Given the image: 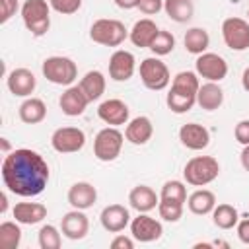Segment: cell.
<instances>
[{
    "label": "cell",
    "instance_id": "cell-47",
    "mask_svg": "<svg viewBox=\"0 0 249 249\" xmlns=\"http://www.w3.org/2000/svg\"><path fill=\"white\" fill-rule=\"evenodd\" d=\"M0 140H2V150H4V152H8V148H10L8 140H6V138H0Z\"/></svg>",
    "mask_w": 249,
    "mask_h": 249
},
{
    "label": "cell",
    "instance_id": "cell-10",
    "mask_svg": "<svg viewBox=\"0 0 249 249\" xmlns=\"http://www.w3.org/2000/svg\"><path fill=\"white\" fill-rule=\"evenodd\" d=\"M195 72L206 82H222L228 76V62L218 53H202L195 60Z\"/></svg>",
    "mask_w": 249,
    "mask_h": 249
},
{
    "label": "cell",
    "instance_id": "cell-11",
    "mask_svg": "<svg viewBox=\"0 0 249 249\" xmlns=\"http://www.w3.org/2000/svg\"><path fill=\"white\" fill-rule=\"evenodd\" d=\"M51 146L58 154H74L86 146V132L78 126H60L51 136Z\"/></svg>",
    "mask_w": 249,
    "mask_h": 249
},
{
    "label": "cell",
    "instance_id": "cell-20",
    "mask_svg": "<svg viewBox=\"0 0 249 249\" xmlns=\"http://www.w3.org/2000/svg\"><path fill=\"white\" fill-rule=\"evenodd\" d=\"M66 198H68V204H70L72 208L88 210V208H91V206L95 204V200H97V189H95L91 183H88V181H78V183H74V185L68 189Z\"/></svg>",
    "mask_w": 249,
    "mask_h": 249
},
{
    "label": "cell",
    "instance_id": "cell-18",
    "mask_svg": "<svg viewBox=\"0 0 249 249\" xmlns=\"http://www.w3.org/2000/svg\"><path fill=\"white\" fill-rule=\"evenodd\" d=\"M89 99L86 97L80 86H68L58 97V107L66 117H80L86 111Z\"/></svg>",
    "mask_w": 249,
    "mask_h": 249
},
{
    "label": "cell",
    "instance_id": "cell-34",
    "mask_svg": "<svg viewBox=\"0 0 249 249\" xmlns=\"http://www.w3.org/2000/svg\"><path fill=\"white\" fill-rule=\"evenodd\" d=\"M160 198H165V200H173V202H181V204H185V202H187V187H185V183H183V181H177V179L165 181V183L161 185Z\"/></svg>",
    "mask_w": 249,
    "mask_h": 249
},
{
    "label": "cell",
    "instance_id": "cell-4",
    "mask_svg": "<svg viewBox=\"0 0 249 249\" xmlns=\"http://www.w3.org/2000/svg\"><path fill=\"white\" fill-rule=\"evenodd\" d=\"M220 175V163L212 156H195L183 167V177L193 187H204Z\"/></svg>",
    "mask_w": 249,
    "mask_h": 249
},
{
    "label": "cell",
    "instance_id": "cell-21",
    "mask_svg": "<svg viewBox=\"0 0 249 249\" xmlns=\"http://www.w3.org/2000/svg\"><path fill=\"white\" fill-rule=\"evenodd\" d=\"M152 134H154V124L146 115L134 117V119H130L126 123L124 138L134 146H144L152 138Z\"/></svg>",
    "mask_w": 249,
    "mask_h": 249
},
{
    "label": "cell",
    "instance_id": "cell-25",
    "mask_svg": "<svg viewBox=\"0 0 249 249\" xmlns=\"http://www.w3.org/2000/svg\"><path fill=\"white\" fill-rule=\"evenodd\" d=\"M224 103V89L218 86V82H206L200 84L196 93V105L204 111H216Z\"/></svg>",
    "mask_w": 249,
    "mask_h": 249
},
{
    "label": "cell",
    "instance_id": "cell-43",
    "mask_svg": "<svg viewBox=\"0 0 249 249\" xmlns=\"http://www.w3.org/2000/svg\"><path fill=\"white\" fill-rule=\"evenodd\" d=\"M138 2H140V0H115V4H117L121 10H132V8H138Z\"/></svg>",
    "mask_w": 249,
    "mask_h": 249
},
{
    "label": "cell",
    "instance_id": "cell-17",
    "mask_svg": "<svg viewBox=\"0 0 249 249\" xmlns=\"http://www.w3.org/2000/svg\"><path fill=\"white\" fill-rule=\"evenodd\" d=\"M99 222L105 231L109 233H121L126 226H130V214L128 208L123 204H109L101 210Z\"/></svg>",
    "mask_w": 249,
    "mask_h": 249
},
{
    "label": "cell",
    "instance_id": "cell-29",
    "mask_svg": "<svg viewBox=\"0 0 249 249\" xmlns=\"http://www.w3.org/2000/svg\"><path fill=\"white\" fill-rule=\"evenodd\" d=\"M183 45H185V51L198 56L202 53H206V49L210 47V35L204 27H191L187 29L185 37H183Z\"/></svg>",
    "mask_w": 249,
    "mask_h": 249
},
{
    "label": "cell",
    "instance_id": "cell-40",
    "mask_svg": "<svg viewBox=\"0 0 249 249\" xmlns=\"http://www.w3.org/2000/svg\"><path fill=\"white\" fill-rule=\"evenodd\" d=\"M233 136H235V140H237L241 146H247V144H249V119H243V121H239V123L235 124Z\"/></svg>",
    "mask_w": 249,
    "mask_h": 249
},
{
    "label": "cell",
    "instance_id": "cell-28",
    "mask_svg": "<svg viewBox=\"0 0 249 249\" xmlns=\"http://www.w3.org/2000/svg\"><path fill=\"white\" fill-rule=\"evenodd\" d=\"M78 86L82 88V91L86 93V97H88L89 103H91V101H97V99L105 93L107 82H105L103 72H99V70H89V72H86V74L82 76V80H80Z\"/></svg>",
    "mask_w": 249,
    "mask_h": 249
},
{
    "label": "cell",
    "instance_id": "cell-16",
    "mask_svg": "<svg viewBox=\"0 0 249 249\" xmlns=\"http://www.w3.org/2000/svg\"><path fill=\"white\" fill-rule=\"evenodd\" d=\"M97 117L105 124H109V126H121V124H126L128 123L130 109L121 99H105L97 107Z\"/></svg>",
    "mask_w": 249,
    "mask_h": 249
},
{
    "label": "cell",
    "instance_id": "cell-33",
    "mask_svg": "<svg viewBox=\"0 0 249 249\" xmlns=\"http://www.w3.org/2000/svg\"><path fill=\"white\" fill-rule=\"evenodd\" d=\"M60 233H62V231H58V228L53 226V224L41 226V230H39V233H37L39 247H41V249H60V245H62Z\"/></svg>",
    "mask_w": 249,
    "mask_h": 249
},
{
    "label": "cell",
    "instance_id": "cell-46",
    "mask_svg": "<svg viewBox=\"0 0 249 249\" xmlns=\"http://www.w3.org/2000/svg\"><path fill=\"white\" fill-rule=\"evenodd\" d=\"M8 210V196H6V193H2L0 195V212L4 214Z\"/></svg>",
    "mask_w": 249,
    "mask_h": 249
},
{
    "label": "cell",
    "instance_id": "cell-6",
    "mask_svg": "<svg viewBox=\"0 0 249 249\" xmlns=\"http://www.w3.org/2000/svg\"><path fill=\"white\" fill-rule=\"evenodd\" d=\"M41 72L43 76L54 84V86H72L74 80L78 78V66L72 58L68 56H60V54H54V56H49L43 60L41 64Z\"/></svg>",
    "mask_w": 249,
    "mask_h": 249
},
{
    "label": "cell",
    "instance_id": "cell-7",
    "mask_svg": "<svg viewBox=\"0 0 249 249\" xmlns=\"http://www.w3.org/2000/svg\"><path fill=\"white\" fill-rule=\"evenodd\" d=\"M123 142H124V134L117 126H105L93 138V156L99 161H113L119 158L123 150Z\"/></svg>",
    "mask_w": 249,
    "mask_h": 249
},
{
    "label": "cell",
    "instance_id": "cell-45",
    "mask_svg": "<svg viewBox=\"0 0 249 249\" xmlns=\"http://www.w3.org/2000/svg\"><path fill=\"white\" fill-rule=\"evenodd\" d=\"M241 86H243V89L245 91H249V66L243 70V74H241Z\"/></svg>",
    "mask_w": 249,
    "mask_h": 249
},
{
    "label": "cell",
    "instance_id": "cell-26",
    "mask_svg": "<svg viewBox=\"0 0 249 249\" xmlns=\"http://www.w3.org/2000/svg\"><path fill=\"white\" fill-rule=\"evenodd\" d=\"M19 121L25 124H39L47 117V105L39 97H27L18 109Z\"/></svg>",
    "mask_w": 249,
    "mask_h": 249
},
{
    "label": "cell",
    "instance_id": "cell-22",
    "mask_svg": "<svg viewBox=\"0 0 249 249\" xmlns=\"http://www.w3.org/2000/svg\"><path fill=\"white\" fill-rule=\"evenodd\" d=\"M160 27L156 25V21H152L150 18H142L138 21H134L132 29L128 31V39L134 47H140V49H150L152 41L156 39Z\"/></svg>",
    "mask_w": 249,
    "mask_h": 249
},
{
    "label": "cell",
    "instance_id": "cell-36",
    "mask_svg": "<svg viewBox=\"0 0 249 249\" xmlns=\"http://www.w3.org/2000/svg\"><path fill=\"white\" fill-rule=\"evenodd\" d=\"M158 214L165 222H179L181 216H183V204L181 202L160 198V202H158Z\"/></svg>",
    "mask_w": 249,
    "mask_h": 249
},
{
    "label": "cell",
    "instance_id": "cell-42",
    "mask_svg": "<svg viewBox=\"0 0 249 249\" xmlns=\"http://www.w3.org/2000/svg\"><path fill=\"white\" fill-rule=\"evenodd\" d=\"M235 231H237L239 241H241V243H245V245H249V218L239 220V222H237V226H235Z\"/></svg>",
    "mask_w": 249,
    "mask_h": 249
},
{
    "label": "cell",
    "instance_id": "cell-30",
    "mask_svg": "<svg viewBox=\"0 0 249 249\" xmlns=\"http://www.w3.org/2000/svg\"><path fill=\"white\" fill-rule=\"evenodd\" d=\"M212 222L218 230H231L239 222V212L231 204H216L212 210Z\"/></svg>",
    "mask_w": 249,
    "mask_h": 249
},
{
    "label": "cell",
    "instance_id": "cell-35",
    "mask_svg": "<svg viewBox=\"0 0 249 249\" xmlns=\"http://www.w3.org/2000/svg\"><path fill=\"white\" fill-rule=\"evenodd\" d=\"M175 49V37L171 31H165V29H160L156 39L152 41L150 45V51L156 54V56H165L169 53H173Z\"/></svg>",
    "mask_w": 249,
    "mask_h": 249
},
{
    "label": "cell",
    "instance_id": "cell-44",
    "mask_svg": "<svg viewBox=\"0 0 249 249\" xmlns=\"http://www.w3.org/2000/svg\"><path fill=\"white\" fill-rule=\"evenodd\" d=\"M239 160H241L243 169H245V171H249V144H247V146H243V150H241V154H239Z\"/></svg>",
    "mask_w": 249,
    "mask_h": 249
},
{
    "label": "cell",
    "instance_id": "cell-37",
    "mask_svg": "<svg viewBox=\"0 0 249 249\" xmlns=\"http://www.w3.org/2000/svg\"><path fill=\"white\" fill-rule=\"evenodd\" d=\"M51 8L62 16H72L82 8V0H49Z\"/></svg>",
    "mask_w": 249,
    "mask_h": 249
},
{
    "label": "cell",
    "instance_id": "cell-15",
    "mask_svg": "<svg viewBox=\"0 0 249 249\" xmlns=\"http://www.w3.org/2000/svg\"><path fill=\"white\" fill-rule=\"evenodd\" d=\"M6 86L16 97H29L37 88V78L27 68H14L6 76Z\"/></svg>",
    "mask_w": 249,
    "mask_h": 249
},
{
    "label": "cell",
    "instance_id": "cell-27",
    "mask_svg": "<svg viewBox=\"0 0 249 249\" xmlns=\"http://www.w3.org/2000/svg\"><path fill=\"white\" fill-rule=\"evenodd\" d=\"M187 206L196 216L212 214V210L216 206V195L208 189H196L195 193H191L187 196Z\"/></svg>",
    "mask_w": 249,
    "mask_h": 249
},
{
    "label": "cell",
    "instance_id": "cell-8",
    "mask_svg": "<svg viewBox=\"0 0 249 249\" xmlns=\"http://www.w3.org/2000/svg\"><path fill=\"white\" fill-rule=\"evenodd\" d=\"M140 80L142 84L152 89V91H161L169 86L171 76H169V68L165 62H161L158 56H148L140 62Z\"/></svg>",
    "mask_w": 249,
    "mask_h": 249
},
{
    "label": "cell",
    "instance_id": "cell-31",
    "mask_svg": "<svg viewBox=\"0 0 249 249\" xmlns=\"http://www.w3.org/2000/svg\"><path fill=\"white\" fill-rule=\"evenodd\" d=\"M163 10L169 19L177 23H187L195 14V6L191 0H163Z\"/></svg>",
    "mask_w": 249,
    "mask_h": 249
},
{
    "label": "cell",
    "instance_id": "cell-38",
    "mask_svg": "<svg viewBox=\"0 0 249 249\" xmlns=\"http://www.w3.org/2000/svg\"><path fill=\"white\" fill-rule=\"evenodd\" d=\"M18 10H21L18 0H0V23L10 21Z\"/></svg>",
    "mask_w": 249,
    "mask_h": 249
},
{
    "label": "cell",
    "instance_id": "cell-32",
    "mask_svg": "<svg viewBox=\"0 0 249 249\" xmlns=\"http://www.w3.org/2000/svg\"><path fill=\"white\" fill-rule=\"evenodd\" d=\"M19 222H2L0 224V247L2 249H18L21 243V228Z\"/></svg>",
    "mask_w": 249,
    "mask_h": 249
},
{
    "label": "cell",
    "instance_id": "cell-1",
    "mask_svg": "<svg viewBox=\"0 0 249 249\" xmlns=\"http://www.w3.org/2000/svg\"><path fill=\"white\" fill-rule=\"evenodd\" d=\"M51 177L45 158L29 148H18L6 154L2 161L4 187L18 196H37L45 191Z\"/></svg>",
    "mask_w": 249,
    "mask_h": 249
},
{
    "label": "cell",
    "instance_id": "cell-3",
    "mask_svg": "<svg viewBox=\"0 0 249 249\" xmlns=\"http://www.w3.org/2000/svg\"><path fill=\"white\" fill-rule=\"evenodd\" d=\"M51 4L49 0H25L21 4V19L25 29L33 37H43L51 27Z\"/></svg>",
    "mask_w": 249,
    "mask_h": 249
},
{
    "label": "cell",
    "instance_id": "cell-12",
    "mask_svg": "<svg viewBox=\"0 0 249 249\" xmlns=\"http://www.w3.org/2000/svg\"><path fill=\"white\" fill-rule=\"evenodd\" d=\"M161 233H163L161 222L148 216V212H138V216L130 220V235L140 243L158 241Z\"/></svg>",
    "mask_w": 249,
    "mask_h": 249
},
{
    "label": "cell",
    "instance_id": "cell-48",
    "mask_svg": "<svg viewBox=\"0 0 249 249\" xmlns=\"http://www.w3.org/2000/svg\"><path fill=\"white\" fill-rule=\"evenodd\" d=\"M247 21H249V10H247Z\"/></svg>",
    "mask_w": 249,
    "mask_h": 249
},
{
    "label": "cell",
    "instance_id": "cell-39",
    "mask_svg": "<svg viewBox=\"0 0 249 249\" xmlns=\"http://www.w3.org/2000/svg\"><path fill=\"white\" fill-rule=\"evenodd\" d=\"M138 10L144 16H156L158 12L163 10V0H140L138 2Z\"/></svg>",
    "mask_w": 249,
    "mask_h": 249
},
{
    "label": "cell",
    "instance_id": "cell-2",
    "mask_svg": "<svg viewBox=\"0 0 249 249\" xmlns=\"http://www.w3.org/2000/svg\"><path fill=\"white\" fill-rule=\"evenodd\" d=\"M198 88H200V82H198L196 72H191V70L177 72L173 82H171V88L167 91V97H165L169 111H173L177 115L191 111L196 103Z\"/></svg>",
    "mask_w": 249,
    "mask_h": 249
},
{
    "label": "cell",
    "instance_id": "cell-41",
    "mask_svg": "<svg viewBox=\"0 0 249 249\" xmlns=\"http://www.w3.org/2000/svg\"><path fill=\"white\" fill-rule=\"evenodd\" d=\"M134 237H128V235H123V233H117L111 241V249H134Z\"/></svg>",
    "mask_w": 249,
    "mask_h": 249
},
{
    "label": "cell",
    "instance_id": "cell-19",
    "mask_svg": "<svg viewBox=\"0 0 249 249\" xmlns=\"http://www.w3.org/2000/svg\"><path fill=\"white\" fill-rule=\"evenodd\" d=\"M179 140L185 148L198 152L210 144V132L206 126H202L198 123H187L179 128Z\"/></svg>",
    "mask_w": 249,
    "mask_h": 249
},
{
    "label": "cell",
    "instance_id": "cell-24",
    "mask_svg": "<svg viewBox=\"0 0 249 249\" xmlns=\"http://www.w3.org/2000/svg\"><path fill=\"white\" fill-rule=\"evenodd\" d=\"M158 202H160V196L148 185H136L128 193V204L136 212H150V210H154L158 206Z\"/></svg>",
    "mask_w": 249,
    "mask_h": 249
},
{
    "label": "cell",
    "instance_id": "cell-5",
    "mask_svg": "<svg viewBox=\"0 0 249 249\" xmlns=\"http://www.w3.org/2000/svg\"><path fill=\"white\" fill-rule=\"evenodd\" d=\"M128 37V29L123 21L113 18H101L95 19L89 27V39L103 47H119Z\"/></svg>",
    "mask_w": 249,
    "mask_h": 249
},
{
    "label": "cell",
    "instance_id": "cell-23",
    "mask_svg": "<svg viewBox=\"0 0 249 249\" xmlns=\"http://www.w3.org/2000/svg\"><path fill=\"white\" fill-rule=\"evenodd\" d=\"M12 214L16 222L23 226H33L47 218V206L41 202H16Z\"/></svg>",
    "mask_w": 249,
    "mask_h": 249
},
{
    "label": "cell",
    "instance_id": "cell-9",
    "mask_svg": "<svg viewBox=\"0 0 249 249\" xmlns=\"http://www.w3.org/2000/svg\"><path fill=\"white\" fill-rule=\"evenodd\" d=\"M222 39L231 51H247L249 49V21L243 18H226L222 21Z\"/></svg>",
    "mask_w": 249,
    "mask_h": 249
},
{
    "label": "cell",
    "instance_id": "cell-14",
    "mask_svg": "<svg viewBox=\"0 0 249 249\" xmlns=\"http://www.w3.org/2000/svg\"><path fill=\"white\" fill-rule=\"evenodd\" d=\"M136 70V58L130 51H115L109 58V78L115 82H126Z\"/></svg>",
    "mask_w": 249,
    "mask_h": 249
},
{
    "label": "cell",
    "instance_id": "cell-13",
    "mask_svg": "<svg viewBox=\"0 0 249 249\" xmlns=\"http://www.w3.org/2000/svg\"><path fill=\"white\" fill-rule=\"evenodd\" d=\"M60 231L64 237H68L72 241L84 239L89 231V220H88L86 212L78 210V208H72L70 212H66L60 220Z\"/></svg>",
    "mask_w": 249,
    "mask_h": 249
}]
</instances>
